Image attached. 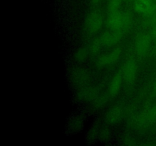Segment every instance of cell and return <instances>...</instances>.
<instances>
[{"label":"cell","instance_id":"obj_13","mask_svg":"<svg viewBox=\"0 0 156 146\" xmlns=\"http://www.w3.org/2000/svg\"><path fill=\"white\" fill-rule=\"evenodd\" d=\"M152 34H153L155 36H156V26L154 27L153 30H152Z\"/></svg>","mask_w":156,"mask_h":146},{"label":"cell","instance_id":"obj_6","mask_svg":"<svg viewBox=\"0 0 156 146\" xmlns=\"http://www.w3.org/2000/svg\"><path fill=\"white\" fill-rule=\"evenodd\" d=\"M134 8L143 15H152L156 12V5L152 0H136Z\"/></svg>","mask_w":156,"mask_h":146},{"label":"cell","instance_id":"obj_4","mask_svg":"<svg viewBox=\"0 0 156 146\" xmlns=\"http://www.w3.org/2000/svg\"><path fill=\"white\" fill-rule=\"evenodd\" d=\"M122 50L120 47H117L115 50H112L111 53H108L107 54L104 55L101 57L99 58L98 60L97 65L98 66H108V65H112L114 64L117 63L119 59L121 57Z\"/></svg>","mask_w":156,"mask_h":146},{"label":"cell","instance_id":"obj_7","mask_svg":"<svg viewBox=\"0 0 156 146\" xmlns=\"http://www.w3.org/2000/svg\"><path fill=\"white\" fill-rule=\"evenodd\" d=\"M151 38L149 34H143L138 37L136 41V51L139 56H145L147 55L150 47Z\"/></svg>","mask_w":156,"mask_h":146},{"label":"cell","instance_id":"obj_9","mask_svg":"<svg viewBox=\"0 0 156 146\" xmlns=\"http://www.w3.org/2000/svg\"><path fill=\"white\" fill-rule=\"evenodd\" d=\"M120 4H121V0H109L107 7L108 16L114 15L120 12Z\"/></svg>","mask_w":156,"mask_h":146},{"label":"cell","instance_id":"obj_1","mask_svg":"<svg viewBox=\"0 0 156 146\" xmlns=\"http://www.w3.org/2000/svg\"><path fill=\"white\" fill-rule=\"evenodd\" d=\"M132 18L130 15L126 12H117L114 15L108 16L107 26L110 30L124 31L130 27Z\"/></svg>","mask_w":156,"mask_h":146},{"label":"cell","instance_id":"obj_12","mask_svg":"<svg viewBox=\"0 0 156 146\" xmlns=\"http://www.w3.org/2000/svg\"><path fill=\"white\" fill-rule=\"evenodd\" d=\"M102 0H91V3H93V4H98V3H99Z\"/></svg>","mask_w":156,"mask_h":146},{"label":"cell","instance_id":"obj_3","mask_svg":"<svg viewBox=\"0 0 156 146\" xmlns=\"http://www.w3.org/2000/svg\"><path fill=\"white\" fill-rule=\"evenodd\" d=\"M138 66L133 59H128L123 65V79L126 84H131L135 81Z\"/></svg>","mask_w":156,"mask_h":146},{"label":"cell","instance_id":"obj_14","mask_svg":"<svg viewBox=\"0 0 156 146\" xmlns=\"http://www.w3.org/2000/svg\"><path fill=\"white\" fill-rule=\"evenodd\" d=\"M155 21L156 22V17H155Z\"/></svg>","mask_w":156,"mask_h":146},{"label":"cell","instance_id":"obj_11","mask_svg":"<svg viewBox=\"0 0 156 146\" xmlns=\"http://www.w3.org/2000/svg\"><path fill=\"white\" fill-rule=\"evenodd\" d=\"M86 56H87V51L86 50H85V49H80V50H79V51H78L76 54V59H77L79 61L84 60V59L86 58Z\"/></svg>","mask_w":156,"mask_h":146},{"label":"cell","instance_id":"obj_8","mask_svg":"<svg viewBox=\"0 0 156 146\" xmlns=\"http://www.w3.org/2000/svg\"><path fill=\"white\" fill-rule=\"evenodd\" d=\"M123 76L120 74H117L111 78V82L108 86V91L110 95L114 97L118 94L121 88L122 82H123Z\"/></svg>","mask_w":156,"mask_h":146},{"label":"cell","instance_id":"obj_16","mask_svg":"<svg viewBox=\"0 0 156 146\" xmlns=\"http://www.w3.org/2000/svg\"><path fill=\"white\" fill-rule=\"evenodd\" d=\"M155 88H156V82H155Z\"/></svg>","mask_w":156,"mask_h":146},{"label":"cell","instance_id":"obj_15","mask_svg":"<svg viewBox=\"0 0 156 146\" xmlns=\"http://www.w3.org/2000/svg\"><path fill=\"white\" fill-rule=\"evenodd\" d=\"M127 1H133V0H127Z\"/></svg>","mask_w":156,"mask_h":146},{"label":"cell","instance_id":"obj_5","mask_svg":"<svg viewBox=\"0 0 156 146\" xmlns=\"http://www.w3.org/2000/svg\"><path fill=\"white\" fill-rule=\"evenodd\" d=\"M123 32L121 30H111L105 32L100 36L104 45L112 47L120 41L123 36Z\"/></svg>","mask_w":156,"mask_h":146},{"label":"cell","instance_id":"obj_10","mask_svg":"<svg viewBox=\"0 0 156 146\" xmlns=\"http://www.w3.org/2000/svg\"><path fill=\"white\" fill-rule=\"evenodd\" d=\"M104 44L103 43H102L101 39V37H99L93 41L91 47H90V50H91V53H96V52H98L99 50H100V48Z\"/></svg>","mask_w":156,"mask_h":146},{"label":"cell","instance_id":"obj_2","mask_svg":"<svg viewBox=\"0 0 156 146\" xmlns=\"http://www.w3.org/2000/svg\"><path fill=\"white\" fill-rule=\"evenodd\" d=\"M103 24V17L99 11H93L86 17L85 22V31L94 34L101 30Z\"/></svg>","mask_w":156,"mask_h":146}]
</instances>
